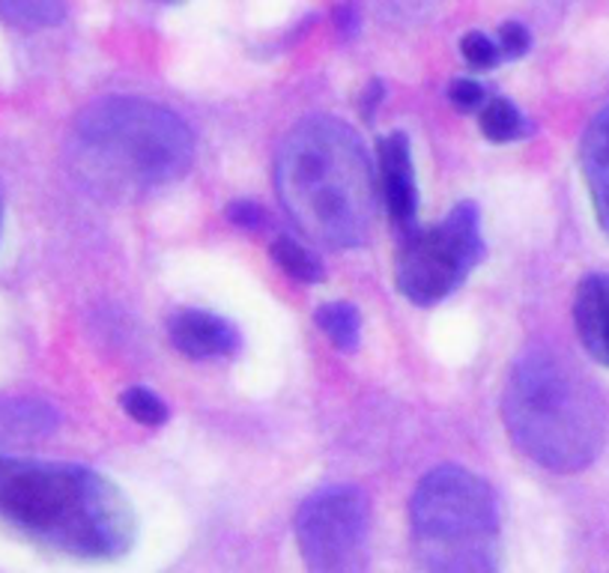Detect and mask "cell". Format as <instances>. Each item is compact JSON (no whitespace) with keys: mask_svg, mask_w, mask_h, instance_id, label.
<instances>
[{"mask_svg":"<svg viewBox=\"0 0 609 573\" xmlns=\"http://www.w3.org/2000/svg\"><path fill=\"white\" fill-rule=\"evenodd\" d=\"M0 520L81 559H115L134 541V513L117 484L73 463L0 457Z\"/></svg>","mask_w":609,"mask_h":573,"instance_id":"obj_1","label":"cell"},{"mask_svg":"<svg viewBox=\"0 0 609 573\" xmlns=\"http://www.w3.org/2000/svg\"><path fill=\"white\" fill-rule=\"evenodd\" d=\"M275 183L302 234L329 248L362 246L377 215V176L359 134L335 117H311L281 141Z\"/></svg>","mask_w":609,"mask_h":573,"instance_id":"obj_2","label":"cell"},{"mask_svg":"<svg viewBox=\"0 0 609 573\" xmlns=\"http://www.w3.org/2000/svg\"><path fill=\"white\" fill-rule=\"evenodd\" d=\"M195 159L188 126L162 105L108 96L78 113L69 167L94 195L134 197L186 174Z\"/></svg>","mask_w":609,"mask_h":573,"instance_id":"obj_3","label":"cell"},{"mask_svg":"<svg viewBox=\"0 0 609 573\" xmlns=\"http://www.w3.org/2000/svg\"><path fill=\"white\" fill-rule=\"evenodd\" d=\"M502 415L516 448L550 472H583L603 448V400L586 374L553 347H529L516 356Z\"/></svg>","mask_w":609,"mask_h":573,"instance_id":"obj_4","label":"cell"},{"mask_svg":"<svg viewBox=\"0 0 609 573\" xmlns=\"http://www.w3.org/2000/svg\"><path fill=\"white\" fill-rule=\"evenodd\" d=\"M499 508L485 478L460 466L427 472L413 496V538L431 571H493Z\"/></svg>","mask_w":609,"mask_h":573,"instance_id":"obj_5","label":"cell"},{"mask_svg":"<svg viewBox=\"0 0 609 573\" xmlns=\"http://www.w3.org/2000/svg\"><path fill=\"white\" fill-rule=\"evenodd\" d=\"M485 257L476 204H457L439 225L406 230L398 251V290L415 305L452 296Z\"/></svg>","mask_w":609,"mask_h":573,"instance_id":"obj_6","label":"cell"},{"mask_svg":"<svg viewBox=\"0 0 609 573\" xmlns=\"http://www.w3.org/2000/svg\"><path fill=\"white\" fill-rule=\"evenodd\" d=\"M371 508L356 487H326L305 499L296 517L302 559L317 573H352L365 564Z\"/></svg>","mask_w":609,"mask_h":573,"instance_id":"obj_7","label":"cell"},{"mask_svg":"<svg viewBox=\"0 0 609 573\" xmlns=\"http://www.w3.org/2000/svg\"><path fill=\"white\" fill-rule=\"evenodd\" d=\"M377 164H380V192L392 221L403 230H413L418 215V188H415L413 155L406 134H385L377 147Z\"/></svg>","mask_w":609,"mask_h":573,"instance_id":"obj_8","label":"cell"},{"mask_svg":"<svg viewBox=\"0 0 609 573\" xmlns=\"http://www.w3.org/2000/svg\"><path fill=\"white\" fill-rule=\"evenodd\" d=\"M167 335L183 356L188 358H218L233 356L239 349V332L228 320L200 311V307H183L167 320Z\"/></svg>","mask_w":609,"mask_h":573,"instance_id":"obj_9","label":"cell"},{"mask_svg":"<svg viewBox=\"0 0 609 573\" xmlns=\"http://www.w3.org/2000/svg\"><path fill=\"white\" fill-rule=\"evenodd\" d=\"M579 344L598 365L609 368V275L583 278L574 296Z\"/></svg>","mask_w":609,"mask_h":573,"instance_id":"obj_10","label":"cell"},{"mask_svg":"<svg viewBox=\"0 0 609 573\" xmlns=\"http://www.w3.org/2000/svg\"><path fill=\"white\" fill-rule=\"evenodd\" d=\"M579 164L589 185L600 230L609 236V105H603L579 141Z\"/></svg>","mask_w":609,"mask_h":573,"instance_id":"obj_11","label":"cell"},{"mask_svg":"<svg viewBox=\"0 0 609 573\" xmlns=\"http://www.w3.org/2000/svg\"><path fill=\"white\" fill-rule=\"evenodd\" d=\"M57 428V412L40 400H0V442H33Z\"/></svg>","mask_w":609,"mask_h":573,"instance_id":"obj_12","label":"cell"},{"mask_svg":"<svg viewBox=\"0 0 609 573\" xmlns=\"http://www.w3.org/2000/svg\"><path fill=\"white\" fill-rule=\"evenodd\" d=\"M269 255L275 260V267L284 269L290 278H296L302 284H317V281H323L320 257L314 255V251H308L305 246H300L296 239L281 236V239L272 242Z\"/></svg>","mask_w":609,"mask_h":573,"instance_id":"obj_13","label":"cell"},{"mask_svg":"<svg viewBox=\"0 0 609 573\" xmlns=\"http://www.w3.org/2000/svg\"><path fill=\"white\" fill-rule=\"evenodd\" d=\"M317 326L326 332V338L341 349L359 347V335H362V317L359 311L347 302H331L317 311Z\"/></svg>","mask_w":609,"mask_h":573,"instance_id":"obj_14","label":"cell"},{"mask_svg":"<svg viewBox=\"0 0 609 573\" xmlns=\"http://www.w3.org/2000/svg\"><path fill=\"white\" fill-rule=\"evenodd\" d=\"M0 15L15 28H54L66 15L63 0H0Z\"/></svg>","mask_w":609,"mask_h":573,"instance_id":"obj_15","label":"cell"},{"mask_svg":"<svg viewBox=\"0 0 609 573\" xmlns=\"http://www.w3.org/2000/svg\"><path fill=\"white\" fill-rule=\"evenodd\" d=\"M481 132L493 143L516 141L523 134V113L516 111V105L508 99H493L481 111Z\"/></svg>","mask_w":609,"mask_h":573,"instance_id":"obj_16","label":"cell"},{"mask_svg":"<svg viewBox=\"0 0 609 573\" xmlns=\"http://www.w3.org/2000/svg\"><path fill=\"white\" fill-rule=\"evenodd\" d=\"M120 407L126 410V415L144 428H162L167 421V407L162 400L155 398L153 391L146 389H126L123 398H120Z\"/></svg>","mask_w":609,"mask_h":573,"instance_id":"obj_17","label":"cell"},{"mask_svg":"<svg viewBox=\"0 0 609 573\" xmlns=\"http://www.w3.org/2000/svg\"><path fill=\"white\" fill-rule=\"evenodd\" d=\"M460 52H464V61L472 66V69H493L496 63H499V45L493 40H487L485 33H466L464 42H460Z\"/></svg>","mask_w":609,"mask_h":573,"instance_id":"obj_18","label":"cell"},{"mask_svg":"<svg viewBox=\"0 0 609 573\" xmlns=\"http://www.w3.org/2000/svg\"><path fill=\"white\" fill-rule=\"evenodd\" d=\"M532 48V33L520 21H505L499 28V54L502 57H523Z\"/></svg>","mask_w":609,"mask_h":573,"instance_id":"obj_19","label":"cell"},{"mask_svg":"<svg viewBox=\"0 0 609 573\" xmlns=\"http://www.w3.org/2000/svg\"><path fill=\"white\" fill-rule=\"evenodd\" d=\"M448 99L460 108V111H476L485 105V87L472 78H457L448 90Z\"/></svg>","mask_w":609,"mask_h":573,"instance_id":"obj_20","label":"cell"},{"mask_svg":"<svg viewBox=\"0 0 609 573\" xmlns=\"http://www.w3.org/2000/svg\"><path fill=\"white\" fill-rule=\"evenodd\" d=\"M228 218L233 221V225L248 227V230L267 225V213H263V206L251 204V201H233V204L228 206Z\"/></svg>","mask_w":609,"mask_h":573,"instance_id":"obj_21","label":"cell"},{"mask_svg":"<svg viewBox=\"0 0 609 573\" xmlns=\"http://www.w3.org/2000/svg\"><path fill=\"white\" fill-rule=\"evenodd\" d=\"M335 21H338V31L344 36H352V33L359 31V7L352 0H347L341 10H338V15H335Z\"/></svg>","mask_w":609,"mask_h":573,"instance_id":"obj_22","label":"cell"},{"mask_svg":"<svg viewBox=\"0 0 609 573\" xmlns=\"http://www.w3.org/2000/svg\"><path fill=\"white\" fill-rule=\"evenodd\" d=\"M159 3H180V0H159Z\"/></svg>","mask_w":609,"mask_h":573,"instance_id":"obj_23","label":"cell"},{"mask_svg":"<svg viewBox=\"0 0 609 573\" xmlns=\"http://www.w3.org/2000/svg\"><path fill=\"white\" fill-rule=\"evenodd\" d=\"M0 225H3V206H0Z\"/></svg>","mask_w":609,"mask_h":573,"instance_id":"obj_24","label":"cell"}]
</instances>
